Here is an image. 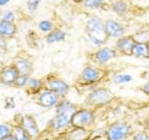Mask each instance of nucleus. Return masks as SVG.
I'll list each match as a JSON object with an SVG mask.
<instances>
[{
  "instance_id": "nucleus-32",
  "label": "nucleus",
  "mask_w": 149,
  "mask_h": 140,
  "mask_svg": "<svg viewBox=\"0 0 149 140\" xmlns=\"http://www.w3.org/2000/svg\"><path fill=\"white\" fill-rule=\"evenodd\" d=\"M0 47H3V48L6 47V43H5L4 39H2V37H0Z\"/></svg>"
},
{
  "instance_id": "nucleus-4",
  "label": "nucleus",
  "mask_w": 149,
  "mask_h": 140,
  "mask_svg": "<svg viewBox=\"0 0 149 140\" xmlns=\"http://www.w3.org/2000/svg\"><path fill=\"white\" fill-rule=\"evenodd\" d=\"M113 98V94L112 92L108 90V89L104 88H100L96 89V90L92 91L90 95H88V100L91 103L95 105H104L111 101Z\"/></svg>"
},
{
  "instance_id": "nucleus-15",
  "label": "nucleus",
  "mask_w": 149,
  "mask_h": 140,
  "mask_svg": "<svg viewBox=\"0 0 149 140\" xmlns=\"http://www.w3.org/2000/svg\"><path fill=\"white\" fill-rule=\"evenodd\" d=\"M49 88L51 91L56 92L57 94H65L69 90L67 84L61 79H54V80L50 81Z\"/></svg>"
},
{
  "instance_id": "nucleus-12",
  "label": "nucleus",
  "mask_w": 149,
  "mask_h": 140,
  "mask_svg": "<svg viewBox=\"0 0 149 140\" xmlns=\"http://www.w3.org/2000/svg\"><path fill=\"white\" fill-rule=\"evenodd\" d=\"M39 104L42 106L50 107L57 104L58 102V94L52 91H48L43 92L39 97Z\"/></svg>"
},
{
  "instance_id": "nucleus-28",
  "label": "nucleus",
  "mask_w": 149,
  "mask_h": 140,
  "mask_svg": "<svg viewBox=\"0 0 149 140\" xmlns=\"http://www.w3.org/2000/svg\"><path fill=\"white\" fill-rule=\"evenodd\" d=\"M14 13L11 12V11H7L6 13H5V15H4V20H6V21H8V22H13L14 20Z\"/></svg>"
},
{
  "instance_id": "nucleus-10",
  "label": "nucleus",
  "mask_w": 149,
  "mask_h": 140,
  "mask_svg": "<svg viewBox=\"0 0 149 140\" xmlns=\"http://www.w3.org/2000/svg\"><path fill=\"white\" fill-rule=\"evenodd\" d=\"M22 128L31 138H36L39 134V131L34 118L31 116H25L22 119Z\"/></svg>"
},
{
  "instance_id": "nucleus-7",
  "label": "nucleus",
  "mask_w": 149,
  "mask_h": 140,
  "mask_svg": "<svg viewBox=\"0 0 149 140\" xmlns=\"http://www.w3.org/2000/svg\"><path fill=\"white\" fill-rule=\"evenodd\" d=\"M136 43L133 36H123L116 39L115 49L118 52L126 55H132V50Z\"/></svg>"
},
{
  "instance_id": "nucleus-31",
  "label": "nucleus",
  "mask_w": 149,
  "mask_h": 140,
  "mask_svg": "<svg viewBox=\"0 0 149 140\" xmlns=\"http://www.w3.org/2000/svg\"><path fill=\"white\" fill-rule=\"evenodd\" d=\"M142 91L146 93V94H147V95H149V82H147V83H146L142 87Z\"/></svg>"
},
{
  "instance_id": "nucleus-18",
  "label": "nucleus",
  "mask_w": 149,
  "mask_h": 140,
  "mask_svg": "<svg viewBox=\"0 0 149 140\" xmlns=\"http://www.w3.org/2000/svg\"><path fill=\"white\" fill-rule=\"evenodd\" d=\"M65 38V34L63 31H55L52 32L50 35L47 37V41L48 43H54V42H59L62 41Z\"/></svg>"
},
{
  "instance_id": "nucleus-36",
  "label": "nucleus",
  "mask_w": 149,
  "mask_h": 140,
  "mask_svg": "<svg viewBox=\"0 0 149 140\" xmlns=\"http://www.w3.org/2000/svg\"><path fill=\"white\" fill-rule=\"evenodd\" d=\"M147 46H148V49H149V41L147 42Z\"/></svg>"
},
{
  "instance_id": "nucleus-23",
  "label": "nucleus",
  "mask_w": 149,
  "mask_h": 140,
  "mask_svg": "<svg viewBox=\"0 0 149 140\" xmlns=\"http://www.w3.org/2000/svg\"><path fill=\"white\" fill-rule=\"evenodd\" d=\"M84 134H85V132L82 130V128H77V130L70 134L69 140H83Z\"/></svg>"
},
{
  "instance_id": "nucleus-9",
  "label": "nucleus",
  "mask_w": 149,
  "mask_h": 140,
  "mask_svg": "<svg viewBox=\"0 0 149 140\" xmlns=\"http://www.w3.org/2000/svg\"><path fill=\"white\" fill-rule=\"evenodd\" d=\"M102 71L99 68L93 66H87L82 71L81 77L84 81L87 83H94L102 78Z\"/></svg>"
},
{
  "instance_id": "nucleus-20",
  "label": "nucleus",
  "mask_w": 149,
  "mask_h": 140,
  "mask_svg": "<svg viewBox=\"0 0 149 140\" xmlns=\"http://www.w3.org/2000/svg\"><path fill=\"white\" fill-rule=\"evenodd\" d=\"M83 3L88 8H102L104 5V0H84Z\"/></svg>"
},
{
  "instance_id": "nucleus-2",
  "label": "nucleus",
  "mask_w": 149,
  "mask_h": 140,
  "mask_svg": "<svg viewBox=\"0 0 149 140\" xmlns=\"http://www.w3.org/2000/svg\"><path fill=\"white\" fill-rule=\"evenodd\" d=\"M76 112V107L69 102H63L59 105L57 108V116L54 120V127L56 129H63L71 123L72 117Z\"/></svg>"
},
{
  "instance_id": "nucleus-19",
  "label": "nucleus",
  "mask_w": 149,
  "mask_h": 140,
  "mask_svg": "<svg viewBox=\"0 0 149 140\" xmlns=\"http://www.w3.org/2000/svg\"><path fill=\"white\" fill-rule=\"evenodd\" d=\"M134 39L136 42H142V43H147L149 41V30H142L136 33L134 36Z\"/></svg>"
},
{
  "instance_id": "nucleus-8",
  "label": "nucleus",
  "mask_w": 149,
  "mask_h": 140,
  "mask_svg": "<svg viewBox=\"0 0 149 140\" xmlns=\"http://www.w3.org/2000/svg\"><path fill=\"white\" fill-rule=\"evenodd\" d=\"M116 54H118V51L116 50V49H112L109 47H102L96 51L94 57L95 61L99 64H105L116 58Z\"/></svg>"
},
{
  "instance_id": "nucleus-22",
  "label": "nucleus",
  "mask_w": 149,
  "mask_h": 140,
  "mask_svg": "<svg viewBox=\"0 0 149 140\" xmlns=\"http://www.w3.org/2000/svg\"><path fill=\"white\" fill-rule=\"evenodd\" d=\"M132 80V77L129 74H118V75H116L114 78L115 83H118V84L129 83Z\"/></svg>"
},
{
  "instance_id": "nucleus-24",
  "label": "nucleus",
  "mask_w": 149,
  "mask_h": 140,
  "mask_svg": "<svg viewBox=\"0 0 149 140\" xmlns=\"http://www.w3.org/2000/svg\"><path fill=\"white\" fill-rule=\"evenodd\" d=\"M8 135H10V128L8 125L0 124V140H3Z\"/></svg>"
},
{
  "instance_id": "nucleus-6",
  "label": "nucleus",
  "mask_w": 149,
  "mask_h": 140,
  "mask_svg": "<svg viewBox=\"0 0 149 140\" xmlns=\"http://www.w3.org/2000/svg\"><path fill=\"white\" fill-rule=\"evenodd\" d=\"M104 26H105V31L107 33V36H108V37H111V38L118 39L119 37L123 36L126 32L125 26L123 24H121L118 21L113 20V19L107 20L104 22Z\"/></svg>"
},
{
  "instance_id": "nucleus-16",
  "label": "nucleus",
  "mask_w": 149,
  "mask_h": 140,
  "mask_svg": "<svg viewBox=\"0 0 149 140\" xmlns=\"http://www.w3.org/2000/svg\"><path fill=\"white\" fill-rule=\"evenodd\" d=\"M16 31V27L12 22L6 20L0 21V35L4 36H11Z\"/></svg>"
},
{
  "instance_id": "nucleus-14",
  "label": "nucleus",
  "mask_w": 149,
  "mask_h": 140,
  "mask_svg": "<svg viewBox=\"0 0 149 140\" xmlns=\"http://www.w3.org/2000/svg\"><path fill=\"white\" fill-rule=\"evenodd\" d=\"M132 55L138 58H149V49L147 43L136 42L132 50Z\"/></svg>"
},
{
  "instance_id": "nucleus-11",
  "label": "nucleus",
  "mask_w": 149,
  "mask_h": 140,
  "mask_svg": "<svg viewBox=\"0 0 149 140\" xmlns=\"http://www.w3.org/2000/svg\"><path fill=\"white\" fill-rule=\"evenodd\" d=\"M111 8L118 16L124 17L130 11V3L128 0H113Z\"/></svg>"
},
{
  "instance_id": "nucleus-21",
  "label": "nucleus",
  "mask_w": 149,
  "mask_h": 140,
  "mask_svg": "<svg viewBox=\"0 0 149 140\" xmlns=\"http://www.w3.org/2000/svg\"><path fill=\"white\" fill-rule=\"evenodd\" d=\"M13 137L16 140H30L29 135L26 134V132L22 127H17L15 129Z\"/></svg>"
},
{
  "instance_id": "nucleus-29",
  "label": "nucleus",
  "mask_w": 149,
  "mask_h": 140,
  "mask_svg": "<svg viewBox=\"0 0 149 140\" xmlns=\"http://www.w3.org/2000/svg\"><path fill=\"white\" fill-rule=\"evenodd\" d=\"M147 135L144 133H138L133 137V140H147Z\"/></svg>"
},
{
  "instance_id": "nucleus-25",
  "label": "nucleus",
  "mask_w": 149,
  "mask_h": 140,
  "mask_svg": "<svg viewBox=\"0 0 149 140\" xmlns=\"http://www.w3.org/2000/svg\"><path fill=\"white\" fill-rule=\"evenodd\" d=\"M39 28L43 32H49L52 29V23L49 21H42L39 23Z\"/></svg>"
},
{
  "instance_id": "nucleus-3",
  "label": "nucleus",
  "mask_w": 149,
  "mask_h": 140,
  "mask_svg": "<svg viewBox=\"0 0 149 140\" xmlns=\"http://www.w3.org/2000/svg\"><path fill=\"white\" fill-rule=\"evenodd\" d=\"M94 120L92 112L90 110H80L76 111L72 117L71 123L76 128H84L91 124Z\"/></svg>"
},
{
  "instance_id": "nucleus-30",
  "label": "nucleus",
  "mask_w": 149,
  "mask_h": 140,
  "mask_svg": "<svg viewBox=\"0 0 149 140\" xmlns=\"http://www.w3.org/2000/svg\"><path fill=\"white\" fill-rule=\"evenodd\" d=\"M29 85L33 89H36L37 87L40 86V81L37 80V79H31L29 81Z\"/></svg>"
},
{
  "instance_id": "nucleus-33",
  "label": "nucleus",
  "mask_w": 149,
  "mask_h": 140,
  "mask_svg": "<svg viewBox=\"0 0 149 140\" xmlns=\"http://www.w3.org/2000/svg\"><path fill=\"white\" fill-rule=\"evenodd\" d=\"M9 2V0H0V6H3V5H6Z\"/></svg>"
},
{
  "instance_id": "nucleus-27",
  "label": "nucleus",
  "mask_w": 149,
  "mask_h": 140,
  "mask_svg": "<svg viewBox=\"0 0 149 140\" xmlns=\"http://www.w3.org/2000/svg\"><path fill=\"white\" fill-rule=\"evenodd\" d=\"M15 82H16V84H17L18 86H23V85H25V83L27 82V76L20 75V76L17 77Z\"/></svg>"
},
{
  "instance_id": "nucleus-13",
  "label": "nucleus",
  "mask_w": 149,
  "mask_h": 140,
  "mask_svg": "<svg viewBox=\"0 0 149 140\" xmlns=\"http://www.w3.org/2000/svg\"><path fill=\"white\" fill-rule=\"evenodd\" d=\"M18 77V70L14 67L5 68L0 74V80L4 84H10L16 80Z\"/></svg>"
},
{
  "instance_id": "nucleus-34",
  "label": "nucleus",
  "mask_w": 149,
  "mask_h": 140,
  "mask_svg": "<svg viewBox=\"0 0 149 140\" xmlns=\"http://www.w3.org/2000/svg\"><path fill=\"white\" fill-rule=\"evenodd\" d=\"M3 140H16L15 138H14L13 136H11V135H8V136H7V137H5Z\"/></svg>"
},
{
  "instance_id": "nucleus-5",
  "label": "nucleus",
  "mask_w": 149,
  "mask_h": 140,
  "mask_svg": "<svg viewBox=\"0 0 149 140\" xmlns=\"http://www.w3.org/2000/svg\"><path fill=\"white\" fill-rule=\"evenodd\" d=\"M130 132V127L126 123H116L112 125L107 132V136L109 140H122Z\"/></svg>"
},
{
  "instance_id": "nucleus-35",
  "label": "nucleus",
  "mask_w": 149,
  "mask_h": 140,
  "mask_svg": "<svg viewBox=\"0 0 149 140\" xmlns=\"http://www.w3.org/2000/svg\"><path fill=\"white\" fill-rule=\"evenodd\" d=\"M74 2H76V3H81V2H83L84 0H73Z\"/></svg>"
},
{
  "instance_id": "nucleus-26",
  "label": "nucleus",
  "mask_w": 149,
  "mask_h": 140,
  "mask_svg": "<svg viewBox=\"0 0 149 140\" xmlns=\"http://www.w3.org/2000/svg\"><path fill=\"white\" fill-rule=\"evenodd\" d=\"M39 2H40V0H29V1H28V8H29V10L30 11L36 10Z\"/></svg>"
},
{
  "instance_id": "nucleus-17",
  "label": "nucleus",
  "mask_w": 149,
  "mask_h": 140,
  "mask_svg": "<svg viewBox=\"0 0 149 140\" xmlns=\"http://www.w3.org/2000/svg\"><path fill=\"white\" fill-rule=\"evenodd\" d=\"M16 69L18 70V73L20 75H23V76H28L31 73V64L29 62H27L26 60H20L16 63Z\"/></svg>"
},
{
  "instance_id": "nucleus-1",
  "label": "nucleus",
  "mask_w": 149,
  "mask_h": 140,
  "mask_svg": "<svg viewBox=\"0 0 149 140\" xmlns=\"http://www.w3.org/2000/svg\"><path fill=\"white\" fill-rule=\"evenodd\" d=\"M86 29L88 36L92 44L101 47L108 39V36L105 31L104 22L99 17H91L88 20Z\"/></svg>"
}]
</instances>
